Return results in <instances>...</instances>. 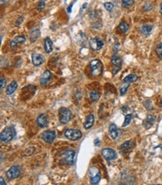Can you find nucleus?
<instances>
[{
  "instance_id": "1",
  "label": "nucleus",
  "mask_w": 162,
  "mask_h": 185,
  "mask_svg": "<svg viewBox=\"0 0 162 185\" xmlns=\"http://www.w3.org/2000/svg\"><path fill=\"white\" fill-rule=\"evenodd\" d=\"M16 130L13 127H7L1 131L0 134V139L2 142H8L14 137Z\"/></svg>"
},
{
  "instance_id": "2",
  "label": "nucleus",
  "mask_w": 162,
  "mask_h": 185,
  "mask_svg": "<svg viewBox=\"0 0 162 185\" xmlns=\"http://www.w3.org/2000/svg\"><path fill=\"white\" fill-rule=\"evenodd\" d=\"M90 67L91 69L92 75L97 77L102 74L103 71V65L99 59H93L90 62Z\"/></svg>"
},
{
  "instance_id": "3",
  "label": "nucleus",
  "mask_w": 162,
  "mask_h": 185,
  "mask_svg": "<svg viewBox=\"0 0 162 185\" xmlns=\"http://www.w3.org/2000/svg\"><path fill=\"white\" fill-rule=\"evenodd\" d=\"M72 118V112L67 108L61 107L59 110V121L61 124H67Z\"/></svg>"
},
{
  "instance_id": "4",
  "label": "nucleus",
  "mask_w": 162,
  "mask_h": 185,
  "mask_svg": "<svg viewBox=\"0 0 162 185\" xmlns=\"http://www.w3.org/2000/svg\"><path fill=\"white\" fill-rule=\"evenodd\" d=\"M64 136L69 140H78L82 137V133L79 130L76 129H66L64 131Z\"/></svg>"
},
{
  "instance_id": "5",
  "label": "nucleus",
  "mask_w": 162,
  "mask_h": 185,
  "mask_svg": "<svg viewBox=\"0 0 162 185\" xmlns=\"http://www.w3.org/2000/svg\"><path fill=\"white\" fill-rule=\"evenodd\" d=\"M20 174V168L18 166H13L6 172V176L9 180H13L17 178Z\"/></svg>"
},
{
  "instance_id": "6",
  "label": "nucleus",
  "mask_w": 162,
  "mask_h": 185,
  "mask_svg": "<svg viewBox=\"0 0 162 185\" xmlns=\"http://www.w3.org/2000/svg\"><path fill=\"white\" fill-rule=\"evenodd\" d=\"M74 158H75V151L72 150H67L63 153L62 162H63L65 164L72 165L74 163Z\"/></svg>"
},
{
  "instance_id": "7",
  "label": "nucleus",
  "mask_w": 162,
  "mask_h": 185,
  "mask_svg": "<svg viewBox=\"0 0 162 185\" xmlns=\"http://www.w3.org/2000/svg\"><path fill=\"white\" fill-rule=\"evenodd\" d=\"M55 132L54 130H48L43 132L41 134V139L47 143H52L55 139Z\"/></svg>"
},
{
  "instance_id": "8",
  "label": "nucleus",
  "mask_w": 162,
  "mask_h": 185,
  "mask_svg": "<svg viewBox=\"0 0 162 185\" xmlns=\"http://www.w3.org/2000/svg\"><path fill=\"white\" fill-rule=\"evenodd\" d=\"M89 44H90V48H91L93 50L96 51L102 49V47H103V42H102L100 39L98 38H93L90 40Z\"/></svg>"
},
{
  "instance_id": "9",
  "label": "nucleus",
  "mask_w": 162,
  "mask_h": 185,
  "mask_svg": "<svg viewBox=\"0 0 162 185\" xmlns=\"http://www.w3.org/2000/svg\"><path fill=\"white\" fill-rule=\"evenodd\" d=\"M102 154L107 160H112L116 158V153L111 148H104L102 150Z\"/></svg>"
},
{
  "instance_id": "10",
  "label": "nucleus",
  "mask_w": 162,
  "mask_h": 185,
  "mask_svg": "<svg viewBox=\"0 0 162 185\" xmlns=\"http://www.w3.org/2000/svg\"><path fill=\"white\" fill-rule=\"evenodd\" d=\"M52 73H51L50 71H49V70H46V71H44V73L42 74L41 77H40V84L43 85V86H46V85H47L48 83L52 80Z\"/></svg>"
},
{
  "instance_id": "11",
  "label": "nucleus",
  "mask_w": 162,
  "mask_h": 185,
  "mask_svg": "<svg viewBox=\"0 0 162 185\" xmlns=\"http://www.w3.org/2000/svg\"><path fill=\"white\" fill-rule=\"evenodd\" d=\"M155 119H156V117L154 115H148L146 119H144L143 123L145 128L149 129L152 127L154 125V124H155Z\"/></svg>"
},
{
  "instance_id": "12",
  "label": "nucleus",
  "mask_w": 162,
  "mask_h": 185,
  "mask_svg": "<svg viewBox=\"0 0 162 185\" xmlns=\"http://www.w3.org/2000/svg\"><path fill=\"white\" fill-rule=\"evenodd\" d=\"M25 38L23 35H19L16 36V38L13 39V40L10 41V47L12 49H14L16 47L19 46V44H22L25 43Z\"/></svg>"
},
{
  "instance_id": "13",
  "label": "nucleus",
  "mask_w": 162,
  "mask_h": 185,
  "mask_svg": "<svg viewBox=\"0 0 162 185\" xmlns=\"http://www.w3.org/2000/svg\"><path fill=\"white\" fill-rule=\"evenodd\" d=\"M32 63L35 66H40L44 62V58L41 54L33 53L32 54Z\"/></svg>"
},
{
  "instance_id": "14",
  "label": "nucleus",
  "mask_w": 162,
  "mask_h": 185,
  "mask_svg": "<svg viewBox=\"0 0 162 185\" xmlns=\"http://www.w3.org/2000/svg\"><path fill=\"white\" fill-rule=\"evenodd\" d=\"M37 124L39 127H40L41 128L43 127H46L48 125V118L46 116V115L45 114H41L37 117Z\"/></svg>"
},
{
  "instance_id": "15",
  "label": "nucleus",
  "mask_w": 162,
  "mask_h": 185,
  "mask_svg": "<svg viewBox=\"0 0 162 185\" xmlns=\"http://www.w3.org/2000/svg\"><path fill=\"white\" fill-rule=\"evenodd\" d=\"M94 121H95V118L93 114H90L87 117V119H86V122H84V128L87 130V129H90L93 127V125L94 124Z\"/></svg>"
},
{
  "instance_id": "16",
  "label": "nucleus",
  "mask_w": 162,
  "mask_h": 185,
  "mask_svg": "<svg viewBox=\"0 0 162 185\" xmlns=\"http://www.w3.org/2000/svg\"><path fill=\"white\" fill-rule=\"evenodd\" d=\"M53 43L49 38H46L44 41V50L47 53H50L52 51Z\"/></svg>"
},
{
  "instance_id": "17",
  "label": "nucleus",
  "mask_w": 162,
  "mask_h": 185,
  "mask_svg": "<svg viewBox=\"0 0 162 185\" xmlns=\"http://www.w3.org/2000/svg\"><path fill=\"white\" fill-rule=\"evenodd\" d=\"M18 87L17 83L16 81H13L10 83V85H8L6 89V94L7 95H10L13 93H14L15 91L16 90Z\"/></svg>"
},
{
  "instance_id": "18",
  "label": "nucleus",
  "mask_w": 162,
  "mask_h": 185,
  "mask_svg": "<svg viewBox=\"0 0 162 185\" xmlns=\"http://www.w3.org/2000/svg\"><path fill=\"white\" fill-rule=\"evenodd\" d=\"M109 134L113 139H116L118 136V130L116 124H111L109 126Z\"/></svg>"
},
{
  "instance_id": "19",
  "label": "nucleus",
  "mask_w": 162,
  "mask_h": 185,
  "mask_svg": "<svg viewBox=\"0 0 162 185\" xmlns=\"http://www.w3.org/2000/svg\"><path fill=\"white\" fill-rule=\"evenodd\" d=\"M90 174V181L92 184H97L101 179V174L99 171H97L96 173Z\"/></svg>"
},
{
  "instance_id": "20",
  "label": "nucleus",
  "mask_w": 162,
  "mask_h": 185,
  "mask_svg": "<svg viewBox=\"0 0 162 185\" xmlns=\"http://www.w3.org/2000/svg\"><path fill=\"white\" fill-rule=\"evenodd\" d=\"M40 32L39 29H36L33 30L30 34V41L31 43H34L37 41V39L40 37Z\"/></svg>"
},
{
  "instance_id": "21",
  "label": "nucleus",
  "mask_w": 162,
  "mask_h": 185,
  "mask_svg": "<svg viewBox=\"0 0 162 185\" xmlns=\"http://www.w3.org/2000/svg\"><path fill=\"white\" fill-rule=\"evenodd\" d=\"M137 76L136 74H129L127 77H125L124 78L123 82L124 83H134V82L137 81Z\"/></svg>"
},
{
  "instance_id": "22",
  "label": "nucleus",
  "mask_w": 162,
  "mask_h": 185,
  "mask_svg": "<svg viewBox=\"0 0 162 185\" xmlns=\"http://www.w3.org/2000/svg\"><path fill=\"white\" fill-rule=\"evenodd\" d=\"M90 98L92 101L96 102V101H99V98H100V94L96 92V91H91L90 93Z\"/></svg>"
},
{
  "instance_id": "23",
  "label": "nucleus",
  "mask_w": 162,
  "mask_h": 185,
  "mask_svg": "<svg viewBox=\"0 0 162 185\" xmlns=\"http://www.w3.org/2000/svg\"><path fill=\"white\" fill-rule=\"evenodd\" d=\"M141 32L143 35H149L152 30V26L150 25H144L141 27Z\"/></svg>"
},
{
  "instance_id": "24",
  "label": "nucleus",
  "mask_w": 162,
  "mask_h": 185,
  "mask_svg": "<svg viewBox=\"0 0 162 185\" xmlns=\"http://www.w3.org/2000/svg\"><path fill=\"white\" fill-rule=\"evenodd\" d=\"M111 63L113 65H115V66H120L122 61H121V59L117 55H114L111 59Z\"/></svg>"
},
{
  "instance_id": "25",
  "label": "nucleus",
  "mask_w": 162,
  "mask_h": 185,
  "mask_svg": "<svg viewBox=\"0 0 162 185\" xmlns=\"http://www.w3.org/2000/svg\"><path fill=\"white\" fill-rule=\"evenodd\" d=\"M122 1V5L123 8H128L134 5V0H121Z\"/></svg>"
},
{
  "instance_id": "26",
  "label": "nucleus",
  "mask_w": 162,
  "mask_h": 185,
  "mask_svg": "<svg viewBox=\"0 0 162 185\" xmlns=\"http://www.w3.org/2000/svg\"><path fill=\"white\" fill-rule=\"evenodd\" d=\"M118 28H119V29L122 32L125 33V32H126L128 30V24L122 22L119 24V26H118Z\"/></svg>"
},
{
  "instance_id": "27",
  "label": "nucleus",
  "mask_w": 162,
  "mask_h": 185,
  "mask_svg": "<svg viewBox=\"0 0 162 185\" xmlns=\"http://www.w3.org/2000/svg\"><path fill=\"white\" fill-rule=\"evenodd\" d=\"M125 83V84L122 85V86L120 87V89H119V92H120L121 96H122V95H124L125 93H126L127 90H128V87H129L130 83Z\"/></svg>"
},
{
  "instance_id": "28",
  "label": "nucleus",
  "mask_w": 162,
  "mask_h": 185,
  "mask_svg": "<svg viewBox=\"0 0 162 185\" xmlns=\"http://www.w3.org/2000/svg\"><path fill=\"white\" fill-rule=\"evenodd\" d=\"M131 119H132V116H131V114L126 115L125 117V120H124L123 124H122V127H126V126H128V124L131 123Z\"/></svg>"
},
{
  "instance_id": "29",
  "label": "nucleus",
  "mask_w": 162,
  "mask_h": 185,
  "mask_svg": "<svg viewBox=\"0 0 162 185\" xmlns=\"http://www.w3.org/2000/svg\"><path fill=\"white\" fill-rule=\"evenodd\" d=\"M155 53L160 59H162V43L159 44L155 48Z\"/></svg>"
},
{
  "instance_id": "30",
  "label": "nucleus",
  "mask_w": 162,
  "mask_h": 185,
  "mask_svg": "<svg viewBox=\"0 0 162 185\" xmlns=\"http://www.w3.org/2000/svg\"><path fill=\"white\" fill-rule=\"evenodd\" d=\"M131 144L132 143H131V141H127V142L122 144V145L119 147V148H120V149H128V148L131 147Z\"/></svg>"
},
{
  "instance_id": "31",
  "label": "nucleus",
  "mask_w": 162,
  "mask_h": 185,
  "mask_svg": "<svg viewBox=\"0 0 162 185\" xmlns=\"http://www.w3.org/2000/svg\"><path fill=\"white\" fill-rule=\"evenodd\" d=\"M45 8V2L43 0H41V1L39 2L37 5V8L39 11H42Z\"/></svg>"
},
{
  "instance_id": "32",
  "label": "nucleus",
  "mask_w": 162,
  "mask_h": 185,
  "mask_svg": "<svg viewBox=\"0 0 162 185\" xmlns=\"http://www.w3.org/2000/svg\"><path fill=\"white\" fill-rule=\"evenodd\" d=\"M104 7H105V8L107 11H111L113 8V4H112L111 2H105L104 4Z\"/></svg>"
},
{
  "instance_id": "33",
  "label": "nucleus",
  "mask_w": 162,
  "mask_h": 185,
  "mask_svg": "<svg viewBox=\"0 0 162 185\" xmlns=\"http://www.w3.org/2000/svg\"><path fill=\"white\" fill-rule=\"evenodd\" d=\"M5 86H6L5 79L3 78V77H1V79H0V88H1V89H3Z\"/></svg>"
},
{
  "instance_id": "34",
  "label": "nucleus",
  "mask_w": 162,
  "mask_h": 185,
  "mask_svg": "<svg viewBox=\"0 0 162 185\" xmlns=\"http://www.w3.org/2000/svg\"><path fill=\"white\" fill-rule=\"evenodd\" d=\"M119 69H120V66H116V67H115L114 69L113 70V74H116V73H117L118 71H119Z\"/></svg>"
},
{
  "instance_id": "35",
  "label": "nucleus",
  "mask_w": 162,
  "mask_h": 185,
  "mask_svg": "<svg viewBox=\"0 0 162 185\" xmlns=\"http://www.w3.org/2000/svg\"><path fill=\"white\" fill-rule=\"evenodd\" d=\"M0 180H1V181H0V184H1V185H5L6 184L5 181H4V178H3L2 177H1V178H0Z\"/></svg>"
},
{
  "instance_id": "36",
  "label": "nucleus",
  "mask_w": 162,
  "mask_h": 185,
  "mask_svg": "<svg viewBox=\"0 0 162 185\" xmlns=\"http://www.w3.org/2000/svg\"><path fill=\"white\" fill-rule=\"evenodd\" d=\"M99 143H100V141H99V139H96L94 140V144L96 145H99Z\"/></svg>"
},
{
  "instance_id": "37",
  "label": "nucleus",
  "mask_w": 162,
  "mask_h": 185,
  "mask_svg": "<svg viewBox=\"0 0 162 185\" xmlns=\"http://www.w3.org/2000/svg\"><path fill=\"white\" fill-rule=\"evenodd\" d=\"M160 12H161V14L162 15V3L161 4V5H160Z\"/></svg>"
},
{
  "instance_id": "38",
  "label": "nucleus",
  "mask_w": 162,
  "mask_h": 185,
  "mask_svg": "<svg viewBox=\"0 0 162 185\" xmlns=\"http://www.w3.org/2000/svg\"><path fill=\"white\" fill-rule=\"evenodd\" d=\"M1 2H5V0H1Z\"/></svg>"
},
{
  "instance_id": "39",
  "label": "nucleus",
  "mask_w": 162,
  "mask_h": 185,
  "mask_svg": "<svg viewBox=\"0 0 162 185\" xmlns=\"http://www.w3.org/2000/svg\"><path fill=\"white\" fill-rule=\"evenodd\" d=\"M160 105H161V107H162V100H161V104H160Z\"/></svg>"
}]
</instances>
